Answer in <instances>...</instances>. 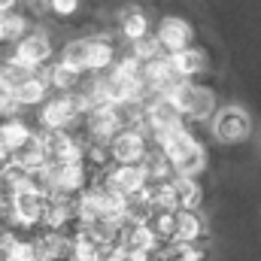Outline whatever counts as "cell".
<instances>
[{"label": "cell", "mask_w": 261, "mask_h": 261, "mask_svg": "<svg viewBox=\"0 0 261 261\" xmlns=\"http://www.w3.org/2000/svg\"><path fill=\"white\" fill-rule=\"evenodd\" d=\"M155 146L170 158L176 176H192V179H197L206 170V149H203V143L197 140V134L192 128H179L176 134L158 140Z\"/></svg>", "instance_id": "cell-1"}, {"label": "cell", "mask_w": 261, "mask_h": 261, "mask_svg": "<svg viewBox=\"0 0 261 261\" xmlns=\"http://www.w3.org/2000/svg\"><path fill=\"white\" fill-rule=\"evenodd\" d=\"M46 203L49 197L40 195L34 189V182L15 195H9V222L6 228L12 231H34V228H43V219H46Z\"/></svg>", "instance_id": "cell-2"}, {"label": "cell", "mask_w": 261, "mask_h": 261, "mask_svg": "<svg viewBox=\"0 0 261 261\" xmlns=\"http://www.w3.org/2000/svg\"><path fill=\"white\" fill-rule=\"evenodd\" d=\"M125 128H130L128 110L125 107H116V103H107V107H94L88 116H85V125L82 134L91 140V143H113Z\"/></svg>", "instance_id": "cell-3"}, {"label": "cell", "mask_w": 261, "mask_h": 261, "mask_svg": "<svg viewBox=\"0 0 261 261\" xmlns=\"http://www.w3.org/2000/svg\"><path fill=\"white\" fill-rule=\"evenodd\" d=\"M179 128H189V122L167 97H149L146 100V107H143V130L152 137V143L176 134Z\"/></svg>", "instance_id": "cell-4"}, {"label": "cell", "mask_w": 261, "mask_h": 261, "mask_svg": "<svg viewBox=\"0 0 261 261\" xmlns=\"http://www.w3.org/2000/svg\"><path fill=\"white\" fill-rule=\"evenodd\" d=\"M43 146L49 152L52 164H79L85 161L88 137L82 130H40Z\"/></svg>", "instance_id": "cell-5"}, {"label": "cell", "mask_w": 261, "mask_h": 261, "mask_svg": "<svg viewBox=\"0 0 261 261\" xmlns=\"http://www.w3.org/2000/svg\"><path fill=\"white\" fill-rule=\"evenodd\" d=\"M12 58L21 67L34 70V73H43V70H49V67L55 64V61H52V58H55V46H52V40H49L46 34L31 31L21 43L12 46Z\"/></svg>", "instance_id": "cell-6"}, {"label": "cell", "mask_w": 261, "mask_h": 261, "mask_svg": "<svg viewBox=\"0 0 261 261\" xmlns=\"http://www.w3.org/2000/svg\"><path fill=\"white\" fill-rule=\"evenodd\" d=\"M152 149H155V143L143 128H125L110 143V152H113L116 164H143L152 155Z\"/></svg>", "instance_id": "cell-7"}, {"label": "cell", "mask_w": 261, "mask_h": 261, "mask_svg": "<svg viewBox=\"0 0 261 261\" xmlns=\"http://www.w3.org/2000/svg\"><path fill=\"white\" fill-rule=\"evenodd\" d=\"M155 37H158V43L167 55H176V52H186V49L195 46V28L182 15H164L155 24Z\"/></svg>", "instance_id": "cell-8"}, {"label": "cell", "mask_w": 261, "mask_h": 261, "mask_svg": "<svg viewBox=\"0 0 261 261\" xmlns=\"http://www.w3.org/2000/svg\"><path fill=\"white\" fill-rule=\"evenodd\" d=\"M249 130H252V122L240 107H222L216 113V119H213V137L219 143H225V146L243 143L249 137Z\"/></svg>", "instance_id": "cell-9"}, {"label": "cell", "mask_w": 261, "mask_h": 261, "mask_svg": "<svg viewBox=\"0 0 261 261\" xmlns=\"http://www.w3.org/2000/svg\"><path fill=\"white\" fill-rule=\"evenodd\" d=\"M103 179H107L116 192H122L125 197L140 195V192H146V189L152 186L143 164H113V167L103 173Z\"/></svg>", "instance_id": "cell-10"}, {"label": "cell", "mask_w": 261, "mask_h": 261, "mask_svg": "<svg viewBox=\"0 0 261 261\" xmlns=\"http://www.w3.org/2000/svg\"><path fill=\"white\" fill-rule=\"evenodd\" d=\"M119 49L116 43L107 37V34H97V37H88V52H85V76H103L110 73L116 61H119Z\"/></svg>", "instance_id": "cell-11"}, {"label": "cell", "mask_w": 261, "mask_h": 261, "mask_svg": "<svg viewBox=\"0 0 261 261\" xmlns=\"http://www.w3.org/2000/svg\"><path fill=\"white\" fill-rule=\"evenodd\" d=\"M119 34L128 40L130 46L155 34L152 31V21H149V12L140 3H128V6L119 9Z\"/></svg>", "instance_id": "cell-12"}, {"label": "cell", "mask_w": 261, "mask_h": 261, "mask_svg": "<svg viewBox=\"0 0 261 261\" xmlns=\"http://www.w3.org/2000/svg\"><path fill=\"white\" fill-rule=\"evenodd\" d=\"M43 73H46V79H49V85H52L55 94H76L85 85V79H88L82 70H76L73 64H67L61 58L49 67V70H43Z\"/></svg>", "instance_id": "cell-13"}, {"label": "cell", "mask_w": 261, "mask_h": 261, "mask_svg": "<svg viewBox=\"0 0 261 261\" xmlns=\"http://www.w3.org/2000/svg\"><path fill=\"white\" fill-rule=\"evenodd\" d=\"M28 34H31V15H28V9L18 6V9L0 15V49L21 43Z\"/></svg>", "instance_id": "cell-14"}, {"label": "cell", "mask_w": 261, "mask_h": 261, "mask_svg": "<svg viewBox=\"0 0 261 261\" xmlns=\"http://www.w3.org/2000/svg\"><path fill=\"white\" fill-rule=\"evenodd\" d=\"M40 130H34L21 116H9V119H0V140L9 146V152L15 155V152H21L28 143H34V137H37Z\"/></svg>", "instance_id": "cell-15"}, {"label": "cell", "mask_w": 261, "mask_h": 261, "mask_svg": "<svg viewBox=\"0 0 261 261\" xmlns=\"http://www.w3.org/2000/svg\"><path fill=\"white\" fill-rule=\"evenodd\" d=\"M170 61L176 67V73H179L182 79H189V82H195L197 76H203V73L210 70V55H206V49H200V46H192V49H186V52L170 55Z\"/></svg>", "instance_id": "cell-16"}, {"label": "cell", "mask_w": 261, "mask_h": 261, "mask_svg": "<svg viewBox=\"0 0 261 261\" xmlns=\"http://www.w3.org/2000/svg\"><path fill=\"white\" fill-rule=\"evenodd\" d=\"M206 240V222L200 213H176V240L173 243H186V246H203Z\"/></svg>", "instance_id": "cell-17"}, {"label": "cell", "mask_w": 261, "mask_h": 261, "mask_svg": "<svg viewBox=\"0 0 261 261\" xmlns=\"http://www.w3.org/2000/svg\"><path fill=\"white\" fill-rule=\"evenodd\" d=\"M12 97L18 100V107L21 110H28V107H43L49 97H52V85H49V79H46V73H37V76H31L21 88H15L12 91Z\"/></svg>", "instance_id": "cell-18"}, {"label": "cell", "mask_w": 261, "mask_h": 261, "mask_svg": "<svg viewBox=\"0 0 261 261\" xmlns=\"http://www.w3.org/2000/svg\"><path fill=\"white\" fill-rule=\"evenodd\" d=\"M31 76H37V73L18 64V61L12 58V52H0V88H3V91L12 94V91L21 88Z\"/></svg>", "instance_id": "cell-19"}, {"label": "cell", "mask_w": 261, "mask_h": 261, "mask_svg": "<svg viewBox=\"0 0 261 261\" xmlns=\"http://www.w3.org/2000/svg\"><path fill=\"white\" fill-rule=\"evenodd\" d=\"M12 161L18 164V167H24L28 173H40V170H46L52 161H49V152H46V146H43V137L37 134L34 137V143H28L21 152H15L12 155Z\"/></svg>", "instance_id": "cell-20"}, {"label": "cell", "mask_w": 261, "mask_h": 261, "mask_svg": "<svg viewBox=\"0 0 261 261\" xmlns=\"http://www.w3.org/2000/svg\"><path fill=\"white\" fill-rule=\"evenodd\" d=\"M143 167H146V173H149V182L152 186H161V182H173L176 179V170H173V164H170V158L155 146L152 149V155L143 161Z\"/></svg>", "instance_id": "cell-21"}, {"label": "cell", "mask_w": 261, "mask_h": 261, "mask_svg": "<svg viewBox=\"0 0 261 261\" xmlns=\"http://www.w3.org/2000/svg\"><path fill=\"white\" fill-rule=\"evenodd\" d=\"M173 186H176V197H179V210H186V213H197V206L203 203V186H200V179L176 176Z\"/></svg>", "instance_id": "cell-22"}, {"label": "cell", "mask_w": 261, "mask_h": 261, "mask_svg": "<svg viewBox=\"0 0 261 261\" xmlns=\"http://www.w3.org/2000/svg\"><path fill=\"white\" fill-rule=\"evenodd\" d=\"M146 225L155 231V237H158L164 246L176 240V213H173V210H155Z\"/></svg>", "instance_id": "cell-23"}, {"label": "cell", "mask_w": 261, "mask_h": 261, "mask_svg": "<svg viewBox=\"0 0 261 261\" xmlns=\"http://www.w3.org/2000/svg\"><path fill=\"white\" fill-rule=\"evenodd\" d=\"M161 261H206L203 246H186V243H167L161 249Z\"/></svg>", "instance_id": "cell-24"}, {"label": "cell", "mask_w": 261, "mask_h": 261, "mask_svg": "<svg viewBox=\"0 0 261 261\" xmlns=\"http://www.w3.org/2000/svg\"><path fill=\"white\" fill-rule=\"evenodd\" d=\"M130 55L140 61V64H152V61H158V58H164L167 52L161 49V43H158V37L152 34V37H146V40H140V43H134L130 46Z\"/></svg>", "instance_id": "cell-25"}, {"label": "cell", "mask_w": 261, "mask_h": 261, "mask_svg": "<svg viewBox=\"0 0 261 261\" xmlns=\"http://www.w3.org/2000/svg\"><path fill=\"white\" fill-rule=\"evenodd\" d=\"M152 203H155V210H173V213H179L176 186H173V182H161V186H152Z\"/></svg>", "instance_id": "cell-26"}, {"label": "cell", "mask_w": 261, "mask_h": 261, "mask_svg": "<svg viewBox=\"0 0 261 261\" xmlns=\"http://www.w3.org/2000/svg\"><path fill=\"white\" fill-rule=\"evenodd\" d=\"M79 6H82V0H49V3H46V9H49L52 15H58V18H70V15H76Z\"/></svg>", "instance_id": "cell-27"}, {"label": "cell", "mask_w": 261, "mask_h": 261, "mask_svg": "<svg viewBox=\"0 0 261 261\" xmlns=\"http://www.w3.org/2000/svg\"><path fill=\"white\" fill-rule=\"evenodd\" d=\"M6 164H12V152H9V146L0 140V170H3Z\"/></svg>", "instance_id": "cell-28"}, {"label": "cell", "mask_w": 261, "mask_h": 261, "mask_svg": "<svg viewBox=\"0 0 261 261\" xmlns=\"http://www.w3.org/2000/svg\"><path fill=\"white\" fill-rule=\"evenodd\" d=\"M21 6V0H0V15L3 12H12V9H18Z\"/></svg>", "instance_id": "cell-29"}, {"label": "cell", "mask_w": 261, "mask_h": 261, "mask_svg": "<svg viewBox=\"0 0 261 261\" xmlns=\"http://www.w3.org/2000/svg\"><path fill=\"white\" fill-rule=\"evenodd\" d=\"M49 0H21V9H43Z\"/></svg>", "instance_id": "cell-30"}, {"label": "cell", "mask_w": 261, "mask_h": 261, "mask_svg": "<svg viewBox=\"0 0 261 261\" xmlns=\"http://www.w3.org/2000/svg\"><path fill=\"white\" fill-rule=\"evenodd\" d=\"M3 94H6V91H3V88H0V100H3Z\"/></svg>", "instance_id": "cell-31"}]
</instances>
